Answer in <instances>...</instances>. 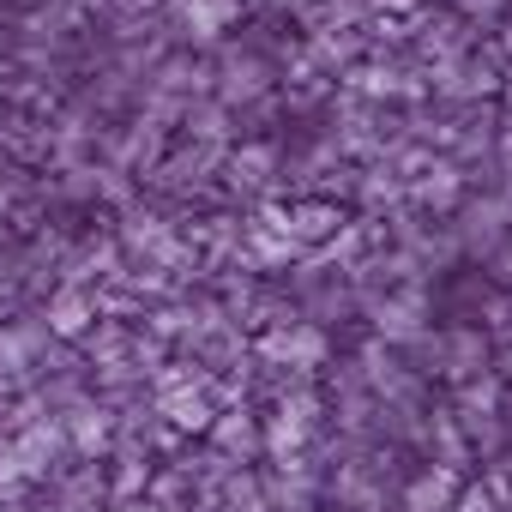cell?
<instances>
[{
	"label": "cell",
	"mask_w": 512,
	"mask_h": 512,
	"mask_svg": "<svg viewBox=\"0 0 512 512\" xmlns=\"http://www.w3.org/2000/svg\"><path fill=\"white\" fill-rule=\"evenodd\" d=\"M103 506H115L109 500V470L103 464H67L49 482H37L19 512H103Z\"/></svg>",
	"instance_id": "cell-1"
},
{
	"label": "cell",
	"mask_w": 512,
	"mask_h": 512,
	"mask_svg": "<svg viewBox=\"0 0 512 512\" xmlns=\"http://www.w3.org/2000/svg\"><path fill=\"white\" fill-rule=\"evenodd\" d=\"M326 494H332L338 512H386V500H392V464H380V458H344V464H332Z\"/></svg>",
	"instance_id": "cell-2"
},
{
	"label": "cell",
	"mask_w": 512,
	"mask_h": 512,
	"mask_svg": "<svg viewBox=\"0 0 512 512\" xmlns=\"http://www.w3.org/2000/svg\"><path fill=\"white\" fill-rule=\"evenodd\" d=\"M157 416H163L175 434H205V428H211V416H217L211 386H205L199 374H181V368L157 374Z\"/></svg>",
	"instance_id": "cell-3"
},
{
	"label": "cell",
	"mask_w": 512,
	"mask_h": 512,
	"mask_svg": "<svg viewBox=\"0 0 512 512\" xmlns=\"http://www.w3.org/2000/svg\"><path fill=\"white\" fill-rule=\"evenodd\" d=\"M416 344L428 350V374H440V380H452V386L488 374V338H482L476 326H452V332H440V338H416Z\"/></svg>",
	"instance_id": "cell-4"
},
{
	"label": "cell",
	"mask_w": 512,
	"mask_h": 512,
	"mask_svg": "<svg viewBox=\"0 0 512 512\" xmlns=\"http://www.w3.org/2000/svg\"><path fill=\"white\" fill-rule=\"evenodd\" d=\"M260 356H266L272 368L308 374V368H320V362L332 356V344H326V332H320L314 320H278V326L260 338Z\"/></svg>",
	"instance_id": "cell-5"
},
{
	"label": "cell",
	"mask_w": 512,
	"mask_h": 512,
	"mask_svg": "<svg viewBox=\"0 0 512 512\" xmlns=\"http://www.w3.org/2000/svg\"><path fill=\"white\" fill-rule=\"evenodd\" d=\"M55 422H61V434H67L73 458H85V464H97L103 452H115V416H109V404L85 398V404H73V410H67V416H55Z\"/></svg>",
	"instance_id": "cell-6"
},
{
	"label": "cell",
	"mask_w": 512,
	"mask_h": 512,
	"mask_svg": "<svg viewBox=\"0 0 512 512\" xmlns=\"http://www.w3.org/2000/svg\"><path fill=\"white\" fill-rule=\"evenodd\" d=\"M374 326H380L386 344H416V338H428V290L410 284V290L386 296V302L374 308Z\"/></svg>",
	"instance_id": "cell-7"
},
{
	"label": "cell",
	"mask_w": 512,
	"mask_h": 512,
	"mask_svg": "<svg viewBox=\"0 0 512 512\" xmlns=\"http://www.w3.org/2000/svg\"><path fill=\"white\" fill-rule=\"evenodd\" d=\"M205 434H211V452H217L223 464H247L253 452H266V428L247 416V404H235V410H217Z\"/></svg>",
	"instance_id": "cell-8"
},
{
	"label": "cell",
	"mask_w": 512,
	"mask_h": 512,
	"mask_svg": "<svg viewBox=\"0 0 512 512\" xmlns=\"http://www.w3.org/2000/svg\"><path fill=\"white\" fill-rule=\"evenodd\" d=\"M97 296L85 290V284H61L55 296H49V314H43V326H49V338H85L91 326H97Z\"/></svg>",
	"instance_id": "cell-9"
},
{
	"label": "cell",
	"mask_w": 512,
	"mask_h": 512,
	"mask_svg": "<svg viewBox=\"0 0 512 512\" xmlns=\"http://www.w3.org/2000/svg\"><path fill=\"white\" fill-rule=\"evenodd\" d=\"M452 500H458V470L446 464H428L398 488V512H452Z\"/></svg>",
	"instance_id": "cell-10"
},
{
	"label": "cell",
	"mask_w": 512,
	"mask_h": 512,
	"mask_svg": "<svg viewBox=\"0 0 512 512\" xmlns=\"http://www.w3.org/2000/svg\"><path fill=\"white\" fill-rule=\"evenodd\" d=\"M223 103H247V97H260L266 91V67L260 61H253V55H229L223 61Z\"/></svg>",
	"instance_id": "cell-11"
},
{
	"label": "cell",
	"mask_w": 512,
	"mask_h": 512,
	"mask_svg": "<svg viewBox=\"0 0 512 512\" xmlns=\"http://www.w3.org/2000/svg\"><path fill=\"white\" fill-rule=\"evenodd\" d=\"M187 25H193V37H217L223 25H235V13H241V0H187Z\"/></svg>",
	"instance_id": "cell-12"
},
{
	"label": "cell",
	"mask_w": 512,
	"mask_h": 512,
	"mask_svg": "<svg viewBox=\"0 0 512 512\" xmlns=\"http://www.w3.org/2000/svg\"><path fill=\"white\" fill-rule=\"evenodd\" d=\"M272 169H278V151H272V145H247V151H235V157H229L235 187H260Z\"/></svg>",
	"instance_id": "cell-13"
},
{
	"label": "cell",
	"mask_w": 512,
	"mask_h": 512,
	"mask_svg": "<svg viewBox=\"0 0 512 512\" xmlns=\"http://www.w3.org/2000/svg\"><path fill=\"white\" fill-rule=\"evenodd\" d=\"M284 223H290V235H296V241H320V235H332V229H338V211H332V205H296Z\"/></svg>",
	"instance_id": "cell-14"
},
{
	"label": "cell",
	"mask_w": 512,
	"mask_h": 512,
	"mask_svg": "<svg viewBox=\"0 0 512 512\" xmlns=\"http://www.w3.org/2000/svg\"><path fill=\"white\" fill-rule=\"evenodd\" d=\"M500 223H506V205H470V223H464V235H470V247H494V235H500Z\"/></svg>",
	"instance_id": "cell-15"
},
{
	"label": "cell",
	"mask_w": 512,
	"mask_h": 512,
	"mask_svg": "<svg viewBox=\"0 0 512 512\" xmlns=\"http://www.w3.org/2000/svg\"><path fill=\"white\" fill-rule=\"evenodd\" d=\"M452 193H458V175H452L446 163L428 169V175L416 181V199H422V205H452Z\"/></svg>",
	"instance_id": "cell-16"
},
{
	"label": "cell",
	"mask_w": 512,
	"mask_h": 512,
	"mask_svg": "<svg viewBox=\"0 0 512 512\" xmlns=\"http://www.w3.org/2000/svg\"><path fill=\"white\" fill-rule=\"evenodd\" d=\"M452 512H506V500H500L494 488H458Z\"/></svg>",
	"instance_id": "cell-17"
},
{
	"label": "cell",
	"mask_w": 512,
	"mask_h": 512,
	"mask_svg": "<svg viewBox=\"0 0 512 512\" xmlns=\"http://www.w3.org/2000/svg\"><path fill=\"white\" fill-rule=\"evenodd\" d=\"M19 193V175H13V163H0V205H7Z\"/></svg>",
	"instance_id": "cell-18"
},
{
	"label": "cell",
	"mask_w": 512,
	"mask_h": 512,
	"mask_svg": "<svg viewBox=\"0 0 512 512\" xmlns=\"http://www.w3.org/2000/svg\"><path fill=\"white\" fill-rule=\"evenodd\" d=\"M380 7H416V0H380Z\"/></svg>",
	"instance_id": "cell-19"
}]
</instances>
